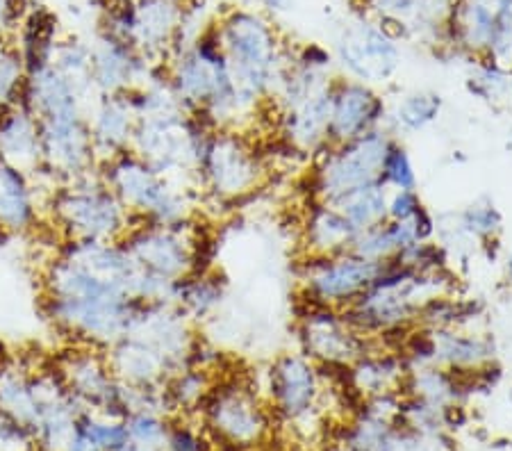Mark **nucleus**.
<instances>
[{"label":"nucleus","instance_id":"obj_1","mask_svg":"<svg viewBox=\"0 0 512 451\" xmlns=\"http://www.w3.org/2000/svg\"><path fill=\"white\" fill-rule=\"evenodd\" d=\"M451 278L444 272H417L399 260L385 262L381 274L360 299L342 315L353 331L365 338H387L408 333L417 324L421 308L431 299L449 294Z\"/></svg>","mask_w":512,"mask_h":451},{"label":"nucleus","instance_id":"obj_2","mask_svg":"<svg viewBox=\"0 0 512 451\" xmlns=\"http://www.w3.org/2000/svg\"><path fill=\"white\" fill-rule=\"evenodd\" d=\"M237 92L255 105L271 101L289 67L278 30L267 16L235 7L214 23Z\"/></svg>","mask_w":512,"mask_h":451},{"label":"nucleus","instance_id":"obj_3","mask_svg":"<svg viewBox=\"0 0 512 451\" xmlns=\"http://www.w3.org/2000/svg\"><path fill=\"white\" fill-rule=\"evenodd\" d=\"M198 237L192 221L160 226L139 221L132 224L119 244L132 262L130 292L142 301H162L180 278L198 274Z\"/></svg>","mask_w":512,"mask_h":451},{"label":"nucleus","instance_id":"obj_4","mask_svg":"<svg viewBox=\"0 0 512 451\" xmlns=\"http://www.w3.org/2000/svg\"><path fill=\"white\" fill-rule=\"evenodd\" d=\"M103 183L119 196L132 219L176 226L192 217V199L185 185L162 176L137 153L126 151L98 164Z\"/></svg>","mask_w":512,"mask_h":451},{"label":"nucleus","instance_id":"obj_5","mask_svg":"<svg viewBox=\"0 0 512 451\" xmlns=\"http://www.w3.org/2000/svg\"><path fill=\"white\" fill-rule=\"evenodd\" d=\"M48 203L64 242H119L132 226L126 205L98 171L60 185Z\"/></svg>","mask_w":512,"mask_h":451},{"label":"nucleus","instance_id":"obj_6","mask_svg":"<svg viewBox=\"0 0 512 451\" xmlns=\"http://www.w3.org/2000/svg\"><path fill=\"white\" fill-rule=\"evenodd\" d=\"M269 167L264 155L242 130H212L196 167L198 190L214 201L235 203L267 183Z\"/></svg>","mask_w":512,"mask_h":451},{"label":"nucleus","instance_id":"obj_7","mask_svg":"<svg viewBox=\"0 0 512 451\" xmlns=\"http://www.w3.org/2000/svg\"><path fill=\"white\" fill-rule=\"evenodd\" d=\"M396 135L390 128H374L344 144L328 146L315 155L310 199L335 201L358 187L381 183L383 160Z\"/></svg>","mask_w":512,"mask_h":451},{"label":"nucleus","instance_id":"obj_8","mask_svg":"<svg viewBox=\"0 0 512 451\" xmlns=\"http://www.w3.org/2000/svg\"><path fill=\"white\" fill-rule=\"evenodd\" d=\"M212 438L235 451L260 447L271 431V410L258 392L242 381H219L201 401Z\"/></svg>","mask_w":512,"mask_h":451},{"label":"nucleus","instance_id":"obj_9","mask_svg":"<svg viewBox=\"0 0 512 451\" xmlns=\"http://www.w3.org/2000/svg\"><path fill=\"white\" fill-rule=\"evenodd\" d=\"M385 262H371L346 251L340 256H305L299 267L303 299L335 310L349 308L381 274Z\"/></svg>","mask_w":512,"mask_h":451},{"label":"nucleus","instance_id":"obj_10","mask_svg":"<svg viewBox=\"0 0 512 451\" xmlns=\"http://www.w3.org/2000/svg\"><path fill=\"white\" fill-rule=\"evenodd\" d=\"M324 383L321 365L303 351L280 354L264 376L269 410L287 424H305L317 415Z\"/></svg>","mask_w":512,"mask_h":451},{"label":"nucleus","instance_id":"obj_11","mask_svg":"<svg viewBox=\"0 0 512 451\" xmlns=\"http://www.w3.org/2000/svg\"><path fill=\"white\" fill-rule=\"evenodd\" d=\"M335 60L344 78L365 82L369 87L385 85L401 67L399 41L374 21H353L337 37Z\"/></svg>","mask_w":512,"mask_h":451},{"label":"nucleus","instance_id":"obj_12","mask_svg":"<svg viewBox=\"0 0 512 451\" xmlns=\"http://www.w3.org/2000/svg\"><path fill=\"white\" fill-rule=\"evenodd\" d=\"M369 340L353 331L342 310L305 301L299 317L301 351L321 367H349L369 354Z\"/></svg>","mask_w":512,"mask_h":451},{"label":"nucleus","instance_id":"obj_13","mask_svg":"<svg viewBox=\"0 0 512 451\" xmlns=\"http://www.w3.org/2000/svg\"><path fill=\"white\" fill-rule=\"evenodd\" d=\"M387 114L390 108L376 87L349 78H335L330 92L328 144H344L369 130L387 126Z\"/></svg>","mask_w":512,"mask_h":451},{"label":"nucleus","instance_id":"obj_14","mask_svg":"<svg viewBox=\"0 0 512 451\" xmlns=\"http://www.w3.org/2000/svg\"><path fill=\"white\" fill-rule=\"evenodd\" d=\"M151 71L144 55L117 37L105 35L92 51V82L98 96L128 94L142 87Z\"/></svg>","mask_w":512,"mask_h":451},{"label":"nucleus","instance_id":"obj_15","mask_svg":"<svg viewBox=\"0 0 512 451\" xmlns=\"http://www.w3.org/2000/svg\"><path fill=\"white\" fill-rule=\"evenodd\" d=\"M183 7L185 0H135V30L130 44L148 64L169 62Z\"/></svg>","mask_w":512,"mask_h":451},{"label":"nucleus","instance_id":"obj_16","mask_svg":"<svg viewBox=\"0 0 512 451\" xmlns=\"http://www.w3.org/2000/svg\"><path fill=\"white\" fill-rule=\"evenodd\" d=\"M105 358L112 374L128 388H158L173 374L169 360L135 335H123L105 351Z\"/></svg>","mask_w":512,"mask_h":451},{"label":"nucleus","instance_id":"obj_17","mask_svg":"<svg viewBox=\"0 0 512 451\" xmlns=\"http://www.w3.org/2000/svg\"><path fill=\"white\" fill-rule=\"evenodd\" d=\"M87 121L98 162L112 160L130 151L137 128V114L132 110L128 94L98 96Z\"/></svg>","mask_w":512,"mask_h":451},{"label":"nucleus","instance_id":"obj_18","mask_svg":"<svg viewBox=\"0 0 512 451\" xmlns=\"http://www.w3.org/2000/svg\"><path fill=\"white\" fill-rule=\"evenodd\" d=\"M358 233V228L335 205L310 199L301 226L305 256H340L351 251Z\"/></svg>","mask_w":512,"mask_h":451},{"label":"nucleus","instance_id":"obj_19","mask_svg":"<svg viewBox=\"0 0 512 451\" xmlns=\"http://www.w3.org/2000/svg\"><path fill=\"white\" fill-rule=\"evenodd\" d=\"M506 3L508 0H453L447 44L467 55L483 57L487 44H490L494 23Z\"/></svg>","mask_w":512,"mask_h":451},{"label":"nucleus","instance_id":"obj_20","mask_svg":"<svg viewBox=\"0 0 512 451\" xmlns=\"http://www.w3.org/2000/svg\"><path fill=\"white\" fill-rule=\"evenodd\" d=\"M0 160L28 176L41 167L39 121L23 103L0 112Z\"/></svg>","mask_w":512,"mask_h":451},{"label":"nucleus","instance_id":"obj_21","mask_svg":"<svg viewBox=\"0 0 512 451\" xmlns=\"http://www.w3.org/2000/svg\"><path fill=\"white\" fill-rule=\"evenodd\" d=\"M39 221L37 187L26 171L0 160V231L28 233Z\"/></svg>","mask_w":512,"mask_h":451},{"label":"nucleus","instance_id":"obj_22","mask_svg":"<svg viewBox=\"0 0 512 451\" xmlns=\"http://www.w3.org/2000/svg\"><path fill=\"white\" fill-rule=\"evenodd\" d=\"M431 331V328H428ZM433 365L458 374H472L494 360V344L481 333L465 328H437L431 331Z\"/></svg>","mask_w":512,"mask_h":451},{"label":"nucleus","instance_id":"obj_23","mask_svg":"<svg viewBox=\"0 0 512 451\" xmlns=\"http://www.w3.org/2000/svg\"><path fill=\"white\" fill-rule=\"evenodd\" d=\"M408 374V363L401 351H369L349 365V381L353 390L365 397L392 395Z\"/></svg>","mask_w":512,"mask_h":451},{"label":"nucleus","instance_id":"obj_24","mask_svg":"<svg viewBox=\"0 0 512 451\" xmlns=\"http://www.w3.org/2000/svg\"><path fill=\"white\" fill-rule=\"evenodd\" d=\"M226 297V283L214 272L189 274L173 283L167 301L176 303L192 322H203L214 315Z\"/></svg>","mask_w":512,"mask_h":451},{"label":"nucleus","instance_id":"obj_25","mask_svg":"<svg viewBox=\"0 0 512 451\" xmlns=\"http://www.w3.org/2000/svg\"><path fill=\"white\" fill-rule=\"evenodd\" d=\"M442 108L444 101L437 92H428V89L408 92L390 108V114H387V128H390L394 135L421 133V130H426L431 123L440 119Z\"/></svg>","mask_w":512,"mask_h":451},{"label":"nucleus","instance_id":"obj_26","mask_svg":"<svg viewBox=\"0 0 512 451\" xmlns=\"http://www.w3.org/2000/svg\"><path fill=\"white\" fill-rule=\"evenodd\" d=\"M387 199H390V190L383 183H374L346 192L340 199L330 201V205H335L358 231H365L387 221Z\"/></svg>","mask_w":512,"mask_h":451},{"label":"nucleus","instance_id":"obj_27","mask_svg":"<svg viewBox=\"0 0 512 451\" xmlns=\"http://www.w3.org/2000/svg\"><path fill=\"white\" fill-rule=\"evenodd\" d=\"M212 372H205L201 367H183L180 372L171 374L164 383L169 408L192 410L201 406V401L212 388Z\"/></svg>","mask_w":512,"mask_h":451},{"label":"nucleus","instance_id":"obj_28","mask_svg":"<svg viewBox=\"0 0 512 451\" xmlns=\"http://www.w3.org/2000/svg\"><path fill=\"white\" fill-rule=\"evenodd\" d=\"M123 424H126L130 445L137 449H162L171 426L162 413L146 408L130 410Z\"/></svg>","mask_w":512,"mask_h":451},{"label":"nucleus","instance_id":"obj_29","mask_svg":"<svg viewBox=\"0 0 512 451\" xmlns=\"http://www.w3.org/2000/svg\"><path fill=\"white\" fill-rule=\"evenodd\" d=\"M501 228V215L492 203H472L456 217V231L467 240H494Z\"/></svg>","mask_w":512,"mask_h":451},{"label":"nucleus","instance_id":"obj_30","mask_svg":"<svg viewBox=\"0 0 512 451\" xmlns=\"http://www.w3.org/2000/svg\"><path fill=\"white\" fill-rule=\"evenodd\" d=\"M381 183L387 190H417L419 178L415 171V162H412L408 149L399 142V139H396L385 155Z\"/></svg>","mask_w":512,"mask_h":451},{"label":"nucleus","instance_id":"obj_31","mask_svg":"<svg viewBox=\"0 0 512 451\" xmlns=\"http://www.w3.org/2000/svg\"><path fill=\"white\" fill-rule=\"evenodd\" d=\"M503 87H506V82H503V69L487 60L478 62L472 76L467 80V92L481 98V101H494Z\"/></svg>","mask_w":512,"mask_h":451},{"label":"nucleus","instance_id":"obj_32","mask_svg":"<svg viewBox=\"0 0 512 451\" xmlns=\"http://www.w3.org/2000/svg\"><path fill=\"white\" fill-rule=\"evenodd\" d=\"M0 451H35V438L28 426L0 410Z\"/></svg>","mask_w":512,"mask_h":451},{"label":"nucleus","instance_id":"obj_33","mask_svg":"<svg viewBox=\"0 0 512 451\" xmlns=\"http://www.w3.org/2000/svg\"><path fill=\"white\" fill-rule=\"evenodd\" d=\"M162 451H210V440L192 424H171Z\"/></svg>","mask_w":512,"mask_h":451},{"label":"nucleus","instance_id":"obj_34","mask_svg":"<svg viewBox=\"0 0 512 451\" xmlns=\"http://www.w3.org/2000/svg\"><path fill=\"white\" fill-rule=\"evenodd\" d=\"M424 210V201L417 190H390L387 199V219L390 221H410Z\"/></svg>","mask_w":512,"mask_h":451},{"label":"nucleus","instance_id":"obj_35","mask_svg":"<svg viewBox=\"0 0 512 451\" xmlns=\"http://www.w3.org/2000/svg\"><path fill=\"white\" fill-rule=\"evenodd\" d=\"M26 0H0V39H7L19 30Z\"/></svg>","mask_w":512,"mask_h":451},{"label":"nucleus","instance_id":"obj_36","mask_svg":"<svg viewBox=\"0 0 512 451\" xmlns=\"http://www.w3.org/2000/svg\"><path fill=\"white\" fill-rule=\"evenodd\" d=\"M258 5L262 10L267 12H274V14H283L289 10V5H292V0H258Z\"/></svg>","mask_w":512,"mask_h":451},{"label":"nucleus","instance_id":"obj_37","mask_svg":"<svg viewBox=\"0 0 512 451\" xmlns=\"http://www.w3.org/2000/svg\"><path fill=\"white\" fill-rule=\"evenodd\" d=\"M508 278L512 281V258H508Z\"/></svg>","mask_w":512,"mask_h":451},{"label":"nucleus","instance_id":"obj_38","mask_svg":"<svg viewBox=\"0 0 512 451\" xmlns=\"http://www.w3.org/2000/svg\"><path fill=\"white\" fill-rule=\"evenodd\" d=\"M5 46H7V39H0V55H3V51H5Z\"/></svg>","mask_w":512,"mask_h":451}]
</instances>
